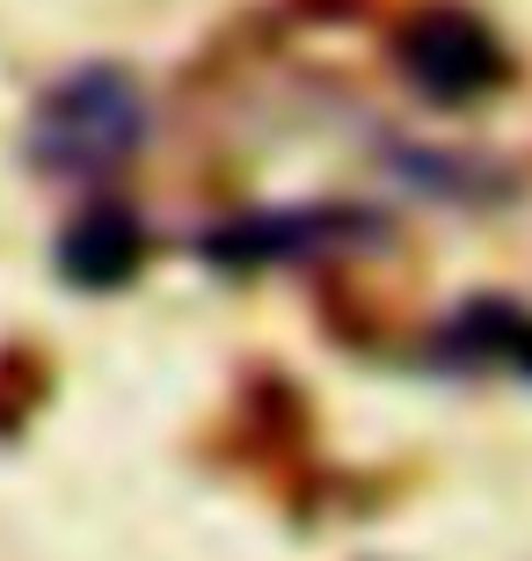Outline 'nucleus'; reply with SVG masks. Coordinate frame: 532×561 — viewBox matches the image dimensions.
<instances>
[{
    "mask_svg": "<svg viewBox=\"0 0 532 561\" xmlns=\"http://www.w3.org/2000/svg\"><path fill=\"white\" fill-rule=\"evenodd\" d=\"M146 146V95L117 66L66 73L30 117V161L52 183H103Z\"/></svg>",
    "mask_w": 532,
    "mask_h": 561,
    "instance_id": "1",
    "label": "nucleus"
},
{
    "mask_svg": "<svg viewBox=\"0 0 532 561\" xmlns=\"http://www.w3.org/2000/svg\"><path fill=\"white\" fill-rule=\"evenodd\" d=\"M401 66H409V81L423 88V95H438V103H467V95L503 81L496 37L467 15H423L409 37H401Z\"/></svg>",
    "mask_w": 532,
    "mask_h": 561,
    "instance_id": "2",
    "label": "nucleus"
},
{
    "mask_svg": "<svg viewBox=\"0 0 532 561\" xmlns=\"http://www.w3.org/2000/svg\"><path fill=\"white\" fill-rule=\"evenodd\" d=\"M139 255H146L139 219L117 211V205H95V211H81V219L66 227L59 271L73 277V285H88V291H110V285H124V277L139 271Z\"/></svg>",
    "mask_w": 532,
    "mask_h": 561,
    "instance_id": "3",
    "label": "nucleus"
}]
</instances>
